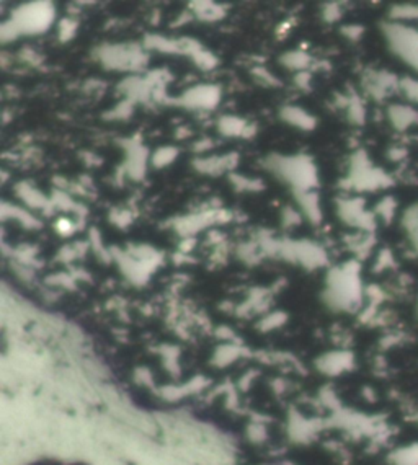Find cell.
Returning a JSON list of instances; mask_svg holds the SVG:
<instances>
[{"label":"cell","mask_w":418,"mask_h":465,"mask_svg":"<svg viewBox=\"0 0 418 465\" xmlns=\"http://www.w3.org/2000/svg\"><path fill=\"white\" fill-rule=\"evenodd\" d=\"M268 165L296 191H310L317 185L315 167L308 157H271Z\"/></svg>","instance_id":"obj_1"},{"label":"cell","mask_w":418,"mask_h":465,"mask_svg":"<svg viewBox=\"0 0 418 465\" xmlns=\"http://www.w3.org/2000/svg\"><path fill=\"white\" fill-rule=\"evenodd\" d=\"M53 18L54 9L51 7V4L35 2L23 5V7L15 10L12 21L20 33L38 35V33L46 31L49 26H51Z\"/></svg>","instance_id":"obj_2"},{"label":"cell","mask_w":418,"mask_h":465,"mask_svg":"<svg viewBox=\"0 0 418 465\" xmlns=\"http://www.w3.org/2000/svg\"><path fill=\"white\" fill-rule=\"evenodd\" d=\"M102 60L113 69H139L146 63L141 49L135 46H108L103 48Z\"/></svg>","instance_id":"obj_3"},{"label":"cell","mask_w":418,"mask_h":465,"mask_svg":"<svg viewBox=\"0 0 418 465\" xmlns=\"http://www.w3.org/2000/svg\"><path fill=\"white\" fill-rule=\"evenodd\" d=\"M219 102V88L213 85H199L188 90L182 97V105L189 108L211 109Z\"/></svg>","instance_id":"obj_4"},{"label":"cell","mask_w":418,"mask_h":465,"mask_svg":"<svg viewBox=\"0 0 418 465\" xmlns=\"http://www.w3.org/2000/svg\"><path fill=\"white\" fill-rule=\"evenodd\" d=\"M281 118L291 126H296L299 129H304V131L314 129L315 127V119L312 118L308 112H304L303 108H298V107L283 108Z\"/></svg>","instance_id":"obj_5"},{"label":"cell","mask_w":418,"mask_h":465,"mask_svg":"<svg viewBox=\"0 0 418 465\" xmlns=\"http://www.w3.org/2000/svg\"><path fill=\"white\" fill-rule=\"evenodd\" d=\"M236 160L237 157H234V155H227V157H211L194 162V167H197L199 171H204V173L217 175L221 173V171H224L226 169L234 167Z\"/></svg>","instance_id":"obj_6"},{"label":"cell","mask_w":418,"mask_h":465,"mask_svg":"<svg viewBox=\"0 0 418 465\" xmlns=\"http://www.w3.org/2000/svg\"><path fill=\"white\" fill-rule=\"evenodd\" d=\"M298 201L303 208V213L308 215L312 223H319L322 219L320 206H319V198H317L315 193L312 191H296Z\"/></svg>","instance_id":"obj_7"},{"label":"cell","mask_w":418,"mask_h":465,"mask_svg":"<svg viewBox=\"0 0 418 465\" xmlns=\"http://www.w3.org/2000/svg\"><path fill=\"white\" fill-rule=\"evenodd\" d=\"M249 124L245 121L236 118V116H224L219 121V131L224 136H245V131H247Z\"/></svg>","instance_id":"obj_8"},{"label":"cell","mask_w":418,"mask_h":465,"mask_svg":"<svg viewBox=\"0 0 418 465\" xmlns=\"http://www.w3.org/2000/svg\"><path fill=\"white\" fill-rule=\"evenodd\" d=\"M281 64L293 70H304L310 64V58L305 53L291 51L281 58Z\"/></svg>","instance_id":"obj_9"},{"label":"cell","mask_w":418,"mask_h":465,"mask_svg":"<svg viewBox=\"0 0 418 465\" xmlns=\"http://www.w3.org/2000/svg\"><path fill=\"white\" fill-rule=\"evenodd\" d=\"M19 195H20L21 199H23L25 203L30 204V206L43 208V209H44V208H46L48 204H49V203L46 201V199L43 198V195H41L40 191H36L35 188H31L30 185H26V183H23V185H20V186H19Z\"/></svg>","instance_id":"obj_10"},{"label":"cell","mask_w":418,"mask_h":465,"mask_svg":"<svg viewBox=\"0 0 418 465\" xmlns=\"http://www.w3.org/2000/svg\"><path fill=\"white\" fill-rule=\"evenodd\" d=\"M194 10H197V15L204 21H214L219 20L222 15H224V10H222L219 5H214L211 2H198L194 4Z\"/></svg>","instance_id":"obj_11"},{"label":"cell","mask_w":418,"mask_h":465,"mask_svg":"<svg viewBox=\"0 0 418 465\" xmlns=\"http://www.w3.org/2000/svg\"><path fill=\"white\" fill-rule=\"evenodd\" d=\"M177 149L175 147H162L159 149L157 152H155L152 162L155 167H165V165H169L174 162L177 159Z\"/></svg>","instance_id":"obj_12"},{"label":"cell","mask_w":418,"mask_h":465,"mask_svg":"<svg viewBox=\"0 0 418 465\" xmlns=\"http://www.w3.org/2000/svg\"><path fill=\"white\" fill-rule=\"evenodd\" d=\"M193 59H194V63H197L202 69H213L214 65L217 64V60H216V58L213 56V54L204 51V49H199V51L193 56Z\"/></svg>","instance_id":"obj_13"},{"label":"cell","mask_w":418,"mask_h":465,"mask_svg":"<svg viewBox=\"0 0 418 465\" xmlns=\"http://www.w3.org/2000/svg\"><path fill=\"white\" fill-rule=\"evenodd\" d=\"M75 28H77V23H74V21H69V20L63 21V25H61V40L66 41L74 36Z\"/></svg>","instance_id":"obj_14"},{"label":"cell","mask_w":418,"mask_h":465,"mask_svg":"<svg viewBox=\"0 0 418 465\" xmlns=\"http://www.w3.org/2000/svg\"><path fill=\"white\" fill-rule=\"evenodd\" d=\"M299 223H301V214L299 213H294L293 209H286V211H284V224L296 225Z\"/></svg>","instance_id":"obj_15"},{"label":"cell","mask_w":418,"mask_h":465,"mask_svg":"<svg viewBox=\"0 0 418 465\" xmlns=\"http://www.w3.org/2000/svg\"><path fill=\"white\" fill-rule=\"evenodd\" d=\"M58 230L63 235H70L72 232H74V225H72L69 219H61L58 223Z\"/></svg>","instance_id":"obj_16"},{"label":"cell","mask_w":418,"mask_h":465,"mask_svg":"<svg viewBox=\"0 0 418 465\" xmlns=\"http://www.w3.org/2000/svg\"><path fill=\"white\" fill-rule=\"evenodd\" d=\"M309 79H310V75L308 74V72H299L296 77V82L299 84V87H305L309 84Z\"/></svg>","instance_id":"obj_17"}]
</instances>
